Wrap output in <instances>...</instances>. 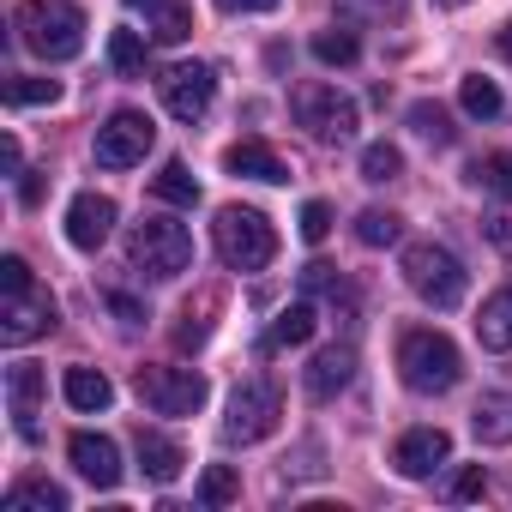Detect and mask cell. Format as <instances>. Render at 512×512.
I'll list each match as a JSON object with an SVG mask.
<instances>
[{
  "instance_id": "cell-40",
  "label": "cell",
  "mask_w": 512,
  "mask_h": 512,
  "mask_svg": "<svg viewBox=\"0 0 512 512\" xmlns=\"http://www.w3.org/2000/svg\"><path fill=\"white\" fill-rule=\"evenodd\" d=\"M19 163H25V151H19V139L7 133V139H0V169H7V175H25Z\"/></svg>"
},
{
  "instance_id": "cell-39",
  "label": "cell",
  "mask_w": 512,
  "mask_h": 512,
  "mask_svg": "<svg viewBox=\"0 0 512 512\" xmlns=\"http://www.w3.org/2000/svg\"><path fill=\"white\" fill-rule=\"evenodd\" d=\"M103 302H109V308H115V314H121V326H139V320H145V308H139V302H133V296H121V290H109V296H103Z\"/></svg>"
},
{
  "instance_id": "cell-28",
  "label": "cell",
  "mask_w": 512,
  "mask_h": 512,
  "mask_svg": "<svg viewBox=\"0 0 512 512\" xmlns=\"http://www.w3.org/2000/svg\"><path fill=\"white\" fill-rule=\"evenodd\" d=\"M151 193L169 199V205H199V181L187 175V163H163L157 181H151Z\"/></svg>"
},
{
  "instance_id": "cell-6",
  "label": "cell",
  "mask_w": 512,
  "mask_h": 512,
  "mask_svg": "<svg viewBox=\"0 0 512 512\" xmlns=\"http://www.w3.org/2000/svg\"><path fill=\"white\" fill-rule=\"evenodd\" d=\"M278 416H284L278 386H272V380H247V386H235V398H229V422H223V434H229L235 446L272 440V434H278Z\"/></svg>"
},
{
  "instance_id": "cell-42",
  "label": "cell",
  "mask_w": 512,
  "mask_h": 512,
  "mask_svg": "<svg viewBox=\"0 0 512 512\" xmlns=\"http://www.w3.org/2000/svg\"><path fill=\"white\" fill-rule=\"evenodd\" d=\"M19 199L37 205V199H43V175H25V181H19Z\"/></svg>"
},
{
  "instance_id": "cell-30",
  "label": "cell",
  "mask_w": 512,
  "mask_h": 512,
  "mask_svg": "<svg viewBox=\"0 0 512 512\" xmlns=\"http://www.w3.org/2000/svg\"><path fill=\"white\" fill-rule=\"evenodd\" d=\"M398 13H404V0H338V19L350 25H386Z\"/></svg>"
},
{
  "instance_id": "cell-4",
  "label": "cell",
  "mask_w": 512,
  "mask_h": 512,
  "mask_svg": "<svg viewBox=\"0 0 512 512\" xmlns=\"http://www.w3.org/2000/svg\"><path fill=\"white\" fill-rule=\"evenodd\" d=\"M398 374H404L410 392L434 398V392H452V386H458L464 362H458V344H452L446 332H404V344H398Z\"/></svg>"
},
{
  "instance_id": "cell-10",
  "label": "cell",
  "mask_w": 512,
  "mask_h": 512,
  "mask_svg": "<svg viewBox=\"0 0 512 512\" xmlns=\"http://www.w3.org/2000/svg\"><path fill=\"white\" fill-rule=\"evenodd\" d=\"M157 91H163V109L193 127V121H205V109H211V97H217V73H211L205 61H181V67H169V73L157 79Z\"/></svg>"
},
{
  "instance_id": "cell-17",
  "label": "cell",
  "mask_w": 512,
  "mask_h": 512,
  "mask_svg": "<svg viewBox=\"0 0 512 512\" xmlns=\"http://www.w3.org/2000/svg\"><path fill=\"white\" fill-rule=\"evenodd\" d=\"M223 169L229 175H247V181H290V163L266 145V139H235L223 151Z\"/></svg>"
},
{
  "instance_id": "cell-2",
  "label": "cell",
  "mask_w": 512,
  "mask_h": 512,
  "mask_svg": "<svg viewBox=\"0 0 512 512\" xmlns=\"http://www.w3.org/2000/svg\"><path fill=\"white\" fill-rule=\"evenodd\" d=\"M211 229H217V260L229 272H266L278 260V229L253 205H223Z\"/></svg>"
},
{
  "instance_id": "cell-11",
  "label": "cell",
  "mask_w": 512,
  "mask_h": 512,
  "mask_svg": "<svg viewBox=\"0 0 512 512\" xmlns=\"http://www.w3.org/2000/svg\"><path fill=\"white\" fill-rule=\"evenodd\" d=\"M55 296L49 290H37V284H25V290H7V308H0V344H31V338H43V332H55Z\"/></svg>"
},
{
  "instance_id": "cell-34",
  "label": "cell",
  "mask_w": 512,
  "mask_h": 512,
  "mask_svg": "<svg viewBox=\"0 0 512 512\" xmlns=\"http://www.w3.org/2000/svg\"><path fill=\"white\" fill-rule=\"evenodd\" d=\"M55 97H61V85H55V79H25V73H19V79H7V103H13V109L55 103Z\"/></svg>"
},
{
  "instance_id": "cell-14",
  "label": "cell",
  "mask_w": 512,
  "mask_h": 512,
  "mask_svg": "<svg viewBox=\"0 0 512 512\" xmlns=\"http://www.w3.org/2000/svg\"><path fill=\"white\" fill-rule=\"evenodd\" d=\"M67 458H73V470H79L91 488H115V482H121V446H115L109 434H73V440H67Z\"/></svg>"
},
{
  "instance_id": "cell-43",
  "label": "cell",
  "mask_w": 512,
  "mask_h": 512,
  "mask_svg": "<svg viewBox=\"0 0 512 512\" xmlns=\"http://www.w3.org/2000/svg\"><path fill=\"white\" fill-rule=\"evenodd\" d=\"M488 235H494L500 247H512V217H494V223H488Z\"/></svg>"
},
{
  "instance_id": "cell-45",
  "label": "cell",
  "mask_w": 512,
  "mask_h": 512,
  "mask_svg": "<svg viewBox=\"0 0 512 512\" xmlns=\"http://www.w3.org/2000/svg\"><path fill=\"white\" fill-rule=\"evenodd\" d=\"M440 7H458V0H440Z\"/></svg>"
},
{
  "instance_id": "cell-20",
  "label": "cell",
  "mask_w": 512,
  "mask_h": 512,
  "mask_svg": "<svg viewBox=\"0 0 512 512\" xmlns=\"http://www.w3.org/2000/svg\"><path fill=\"white\" fill-rule=\"evenodd\" d=\"M61 392H67V404H73V410H85V416L115 404V386H109V374H97V368H67Z\"/></svg>"
},
{
  "instance_id": "cell-19",
  "label": "cell",
  "mask_w": 512,
  "mask_h": 512,
  "mask_svg": "<svg viewBox=\"0 0 512 512\" xmlns=\"http://www.w3.org/2000/svg\"><path fill=\"white\" fill-rule=\"evenodd\" d=\"M181 464H187V452H181L169 434L139 428V470H145L151 482H175V476H181Z\"/></svg>"
},
{
  "instance_id": "cell-21",
  "label": "cell",
  "mask_w": 512,
  "mask_h": 512,
  "mask_svg": "<svg viewBox=\"0 0 512 512\" xmlns=\"http://www.w3.org/2000/svg\"><path fill=\"white\" fill-rule=\"evenodd\" d=\"M470 428H476L482 446H512V392H488V398L476 404Z\"/></svg>"
},
{
  "instance_id": "cell-18",
  "label": "cell",
  "mask_w": 512,
  "mask_h": 512,
  "mask_svg": "<svg viewBox=\"0 0 512 512\" xmlns=\"http://www.w3.org/2000/svg\"><path fill=\"white\" fill-rule=\"evenodd\" d=\"M127 13H139L157 43H187L193 37V7L187 0H127Z\"/></svg>"
},
{
  "instance_id": "cell-1",
  "label": "cell",
  "mask_w": 512,
  "mask_h": 512,
  "mask_svg": "<svg viewBox=\"0 0 512 512\" xmlns=\"http://www.w3.org/2000/svg\"><path fill=\"white\" fill-rule=\"evenodd\" d=\"M13 31L43 61H73L85 49V13L73 7V0H19Z\"/></svg>"
},
{
  "instance_id": "cell-24",
  "label": "cell",
  "mask_w": 512,
  "mask_h": 512,
  "mask_svg": "<svg viewBox=\"0 0 512 512\" xmlns=\"http://www.w3.org/2000/svg\"><path fill=\"white\" fill-rule=\"evenodd\" d=\"M7 512H67V494L55 482H13Z\"/></svg>"
},
{
  "instance_id": "cell-13",
  "label": "cell",
  "mask_w": 512,
  "mask_h": 512,
  "mask_svg": "<svg viewBox=\"0 0 512 512\" xmlns=\"http://www.w3.org/2000/svg\"><path fill=\"white\" fill-rule=\"evenodd\" d=\"M109 229H115V199H109V193H79V199L67 205V241H73L79 253H97V247L109 241Z\"/></svg>"
},
{
  "instance_id": "cell-5",
  "label": "cell",
  "mask_w": 512,
  "mask_h": 512,
  "mask_svg": "<svg viewBox=\"0 0 512 512\" xmlns=\"http://www.w3.org/2000/svg\"><path fill=\"white\" fill-rule=\"evenodd\" d=\"M127 260H133L145 278L169 284V278H181V272L193 266V235H187V223L145 217V223H133V235H127Z\"/></svg>"
},
{
  "instance_id": "cell-35",
  "label": "cell",
  "mask_w": 512,
  "mask_h": 512,
  "mask_svg": "<svg viewBox=\"0 0 512 512\" xmlns=\"http://www.w3.org/2000/svg\"><path fill=\"white\" fill-rule=\"evenodd\" d=\"M410 127H416L422 139H434V145H452V121H446L440 103H410Z\"/></svg>"
},
{
  "instance_id": "cell-38",
  "label": "cell",
  "mask_w": 512,
  "mask_h": 512,
  "mask_svg": "<svg viewBox=\"0 0 512 512\" xmlns=\"http://www.w3.org/2000/svg\"><path fill=\"white\" fill-rule=\"evenodd\" d=\"M0 284H7V290H25V284H37V278H31V266L19 260V253H7V260H0Z\"/></svg>"
},
{
  "instance_id": "cell-29",
  "label": "cell",
  "mask_w": 512,
  "mask_h": 512,
  "mask_svg": "<svg viewBox=\"0 0 512 512\" xmlns=\"http://www.w3.org/2000/svg\"><path fill=\"white\" fill-rule=\"evenodd\" d=\"M241 494V476H235V464H211L205 476H199V500L205 506H229Z\"/></svg>"
},
{
  "instance_id": "cell-15",
  "label": "cell",
  "mask_w": 512,
  "mask_h": 512,
  "mask_svg": "<svg viewBox=\"0 0 512 512\" xmlns=\"http://www.w3.org/2000/svg\"><path fill=\"white\" fill-rule=\"evenodd\" d=\"M43 368L37 362H13L7 368V404H13V428L25 440H37V416H43Z\"/></svg>"
},
{
  "instance_id": "cell-7",
  "label": "cell",
  "mask_w": 512,
  "mask_h": 512,
  "mask_svg": "<svg viewBox=\"0 0 512 512\" xmlns=\"http://www.w3.org/2000/svg\"><path fill=\"white\" fill-rule=\"evenodd\" d=\"M296 121L320 139V145H344V139H356V103L338 91V85H302L296 91Z\"/></svg>"
},
{
  "instance_id": "cell-37",
  "label": "cell",
  "mask_w": 512,
  "mask_h": 512,
  "mask_svg": "<svg viewBox=\"0 0 512 512\" xmlns=\"http://www.w3.org/2000/svg\"><path fill=\"white\" fill-rule=\"evenodd\" d=\"M446 494H452V500H482V494H488V476H482V464H464V470L446 482Z\"/></svg>"
},
{
  "instance_id": "cell-44",
  "label": "cell",
  "mask_w": 512,
  "mask_h": 512,
  "mask_svg": "<svg viewBox=\"0 0 512 512\" xmlns=\"http://www.w3.org/2000/svg\"><path fill=\"white\" fill-rule=\"evenodd\" d=\"M500 55H506V61H512V19H506V25H500Z\"/></svg>"
},
{
  "instance_id": "cell-3",
  "label": "cell",
  "mask_w": 512,
  "mask_h": 512,
  "mask_svg": "<svg viewBox=\"0 0 512 512\" xmlns=\"http://www.w3.org/2000/svg\"><path fill=\"white\" fill-rule=\"evenodd\" d=\"M404 284H410L428 308H458L464 290H470V272H464V260H458L452 247H440V241H410V247H404Z\"/></svg>"
},
{
  "instance_id": "cell-8",
  "label": "cell",
  "mask_w": 512,
  "mask_h": 512,
  "mask_svg": "<svg viewBox=\"0 0 512 512\" xmlns=\"http://www.w3.org/2000/svg\"><path fill=\"white\" fill-rule=\"evenodd\" d=\"M205 374L199 368H139V398L157 416H193L205 404Z\"/></svg>"
},
{
  "instance_id": "cell-22",
  "label": "cell",
  "mask_w": 512,
  "mask_h": 512,
  "mask_svg": "<svg viewBox=\"0 0 512 512\" xmlns=\"http://www.w3.org/2000/svg\"><path fill=\"white\" fill-rule=\"evenodd\" d=\"M476 338L482 350H512V290H494L476 314Z\"/></svg>"
},
{
  "instance_id": "cell-12",
  "label": "cell",
  "mask_w": 512,
  "mask_h": 512,
  "mask_svg": "<svg viewBox=\"0 0 512 512\" xmlns=\"http://www.w3.org/2000/svg\"><path fill=\"white\" fill-rule=\"evenodd\" d=\"M446 458H452V434H446V428H410V434L392 446V470L410 476V482L434 476Z\"/></svg>"
},
{
  "instance_id": "cell-25",
  "label": "cell",
  "mask_w": 512,
  "mask_h": 512,
  "mask_svg": "<svg viewBox=\"0 0 512 512\" xmlns=\"http://www.w3.org/2000/svg\"><path fill=\"white\" fill-rule=\"evenodd\" d=\"M458 103H464V115H476V121H494L506 97H500V85H494V79H482V73H470V79L458 85Z\"/></svg>"
},
{
  "instance_id": "cell-41",
  "label": "cell",
  "mask_w": 512,
  "mask_h": 512,
  "mask_svg": "<svg viewBox=\"0 0 512 512\" xmlns=\"http://www.w3.org/2000/svg\"><path fill=\"white\" fill-rule=\"evenodd\" d=\"M217 7H223V13H272L278 0H217Z\"/></svg>"
},
{
  "instance_id": "cell-31",
  "label": "cell",
  "mask_w": 512,
  "mask_h": 512,
  "mask_svg": "<svg viewBox=\"0 0 512 512\" xmlns=\"http://www.w3.org/2000/svg\"><path fill=\"white\" fill-rule=\"evenodd\" d=\"M356 55H362V43L350 31H320L314 37V61H326V67H350Z\"/></svg>"
},
{
  "instance_id": "cell-26",
  "label": "cell",
  "mask_w": 512,
  "mask_h": 512,
  "mask_svg": "<svg viewBox=\"0 0 512 512\" xmlns=\"http://www.w3.org/2000/svg\"><path fill=\"white\" fill-rule=\"evenodd\" d=\"M398 235H404V217H398V211L368 205V211L356 217V241H362V247H392Z\"/></svg>"
},
{
  "instance_id": "cell-36",
  "label": "cell",
  "mask_w": 512,
  "mask_h": 512,
  "mask_svg": "<svg viewBox=\"0 0 512 512\" xmlns=\"http://www.w3.org/2000/svg\"><path fill=\"white\" fill-rule=\"evenodd\" d=\"M332 235V205L326 199H308L302 205V241H326Z\"/></svg>"
},
{
  "instance_id": "cell-9",
  "label": "cell",
  "mask_w": 512,
  "mask_h": 512,
  "mask_svg": "<svg viewBox=\"0 0 512 512\" xmlns=\"http://www.w3.org/2000/svg\"><path fill=\"white\" fill-rule=\"evenodd\" d=\"M151 139H157L151 115H139V109H115V115L97 127V163H103V169H133V163H145Z\"/></svg>"
},
{
  "instance_id": "cell-23",
  "label": "cell",
  "mask_w": 512,
  "mask_h": 512,
  "mask_svg": "<svg viewBox=\"0 0 512 512\" xmlns=\"http://www.w3.org/2000/svg\"><path fill=\"white\" fill-rule=\"evenodd\" d=\"M314 326H320V320H314V308H308V302H290V308L272 320L266 350H296V344H308V338H314Z\"/></svg>"
},
{
  "instance_id": "cell-16",
  "label": "cell",
  "mask_w": 512,
  "mask_h": 512,
  "mask_svg": "<svg viewBox=\"0 0 512 512\" xmlns=\"http://www.w3.org/2000/svg\"><path fill=\"white\" fill-rule=\"evenodd\" d=\"M350 380H356V350H350V344H332V350H320V356L308 362V398H314V404H332Z\"/></svg>"
},
{
  "instance_id": "cell-33",
  "label": "cell",
  "mask_w": 512,
  "mask_h": 512,
  "mask_svg": "<svg viewBox=\"0 0 512 512\" xmlns=\"http://www.w3.org/2000/svg\"><path fill=\"white\" fill-rule=\"evenodd\" d=\"M109 67H115V73H145V43H139V31H115V37H109Z\"/></svg>"
},
{
  "instance_id": "cell-32",
  "label": "cell",
  "mask_w": 512,
  "mask_h": 512,
  "mask_svg": "<svg viewBox=\"0 0 512 512\" xmlns=\"http://www.w3.org/2000/svg\"><path fill=\"white\" fill-rule=\"evenodd\" d=\"M404 175V157H398V145H368L362 151V181H398Z\"/></svg>"
},
{
  "instance_id": "cell-27",
  "label": "cell",
  "mask_w": 512,
  "mask_h": 512,
  "mask_svg": "<svg viewBox=\"0 0 512 512\" xmlns=\"http://www.w3.org/2000/svg\"><path fill=\"white\" fill-rule=\"evenodd\" d=\"M470 181L488 187L494 199H512V151H488V157H476V163H470Z\"/></svg>"
}]
</instances>
